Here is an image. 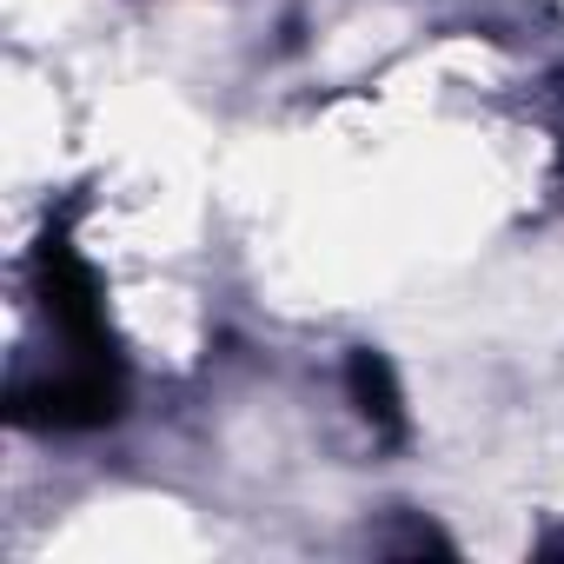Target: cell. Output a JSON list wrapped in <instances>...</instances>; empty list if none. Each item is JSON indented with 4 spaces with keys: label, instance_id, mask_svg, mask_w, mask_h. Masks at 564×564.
Here are the masks:
<instances>
[{
    "label": "cell",
    "instance_id": "1",
    "mask_svg": "<svg viewBox=\"0 0 564 564\" xmlns=\"http://www.w3.org/2000/svg\"><path fill=\"white\" fill-rule=\"evenodd\" d=\"M352 372H359V399H366V412H379L386 425H399V405H392V386H386V366H379V359H359Z\"/></svg>",
    "mask_w": 564,
    "mask_h": 564
}]
</instances>
